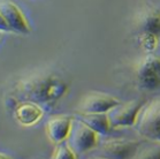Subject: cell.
Wrapping results in <instances>:
<instances>
[{
	"label": "cell",
	"instance_id": "8992f818",
	"mask_svg": "<svg viewBox=\"0 0 160 159\" xmlns=\"http://www.w3.org/2000/svg\"><path fill=\"white\" fill-rule=\"evenodd\" d=\"M143 107L141 101L129 100L126 103H120L111 111L106 113L112 128H121V127L135 126L137 121L139 111Z\"/></svg>",
	"mask_w": 160,
	"mask_h": 159
},
{
	"label": "cell",
	"instance_id": "277c9868",
	"mask_svg": "<svg viewBox=\"0 0 160 159\" xmlns=\"http://www.w3.org/2000/svg\"><path fill=\"white\" fill-rule=\"evenodd\" d=\"M139 149V142L127 138L107 140L96 149L95 157L99 159H132Z\"/></svg>",
	"mask_w": 160,
	"mask_h": 159
},
{
	"label": "cell",
	"instance_id": "2e32d148",
	"mask_svg": "<svg viewBox=\"0 0 160 159\" xmlns=\"http://www.w3.org/2000/svg\"><path fill=\"white\" fill-rule=\"evenodd\" d=\"M0 31H11L9 25L7 24V22H6L1 13H0Z\"/></svg>",
	"mask_w": 160,
	"mask_h": 159
},
{
	"label": "cell",
	"instance_id": "3957f363",
	"mask_svg": "<svg viewBox=\"0 0 160 159\" xmlns=\"http://www.w3.org/2000/svg\"><path fill=\"white\" fill-rule=\"evenodd\" d=\"M98 135L99 134H97L93 129H91L83 121L74 118L69 135L66 142L69 145V148L75 152V155L80 156L97 148Z\"/></svg>",
	"mask_w": 160,
	"mask_h": 159
},
{
	"label": "cell",
	"instance_id": "5b68a950",
	"mask_svg": "<svg viewBox=\"0 0 160 159\" xmlns=\"http://www.w3.org/2000/svg\"><path fill=\"white\" fill-rule=\"evenodd\" d=\"M136 77L139 85L146 90L160 87V55L153 53L142 58L136 66Z\"/></svg>",
	"mask_w": 160,
	"mask_h": 159
},
{
	"label": "cell",
	"instance_id": "5bb4252c",
	"mask_svg": "<svg viewBox=\"0 0 160 159\" xmlns=\"http://www.w3.org/2000/svg\"><path fill=\"white\" fill-rule=\"evenodd\" d=\"M52 159H76V155L69 148L67 142L63 141L57 144L53 156H52Z\"/></svg>",
	"mask_w": 160,
	"mask_h": 159
},
{
	"label": "cell",
	"instance_id": "8fae6325",
	"mask_svg": "<svg viewBox=\"0 0 160 159\" xmlns=\"http://www.w3.org/2000/svg\"><path fill=\"white\" fill-rule=\"evenodd\" d=\"M15 119L23 126H31L38 122V120L43 116V109L40 105L32 101H24L18 105L14 111Z\"/></svg>",
	"mask_w": 160,
	"mask_h": 159
},
{
	"label": "cell",
	"instance_id": "52a82bcc",
	"mask_svg": "<svg viewBox=\"0 0 160 159\" xmlns=\"http://www.w3.org/2000/svg\"><path fill=\"white\" fill-rule=\"evenodd\" d=\"M121 101L111 95L102 92H90L81 99L78 113H107Z\"/></svg>",
	"mask_w": 160,
	"mask_h": 159
},
{
	"label": "cell",
	"instance_id": "9a60e30c",
	"mask_svg": "<svg viewBox=\"0 0 160 159\" xmlns=\"http://www.w3.org/2000/svg\"><path fill=\"white\" fill-rule=\"evenodd\" d=\"M158 43H159V37L146 33L139 35V45L146 53H153V51L158 46Z\"/></svg>",
	"mask_w": 160,
	"mask_h": 159
},
{
	"label": "cell",
	"instance_id": "6da1fadb",
	"mask_svg": "<svg viewBox=\"0 0 160 159\" xmlns=\"http://www.w3.org/2000/svg\"><path fill=\"white\" fill-rule=\"evenodd\" d=\"M18 91L26 100L48 105L60 100L67 94L68 84L55 74H35L21 80L18 83Z\"/></svg>",
	"mask_w": 160,
	"mask_h": 159
},
{
	"label": "cell",
	"instance_id": "e0dca14e",
	"mask_svg": "<svg viewBox=\"0 0 160 159\" xmlns=\"http://www.w3.org/2000/svg\"><path fill=\"white\" fill-rule=\"evenodd\" d=\"M0 159H11L8 156H6V155H4V153H1L0 152Z\"/></svg>",
	"mask_w": 160,
	"mask_h": 159
},
{
	"label": "cell",
	"instance_id": "4fadbf2b",
	"mask_svg": "<svg viewBox=\"0 0 160 159\" xmlns=\"http://www.w3.org/2000/svg\"><path fill=\"white\" fill-rule=\"evenodd\" d=\"M153 144L150 146L137 151L132 159H160V143L152 142Z\"/></svg>",
	"mask_w": 160,
	"mask_h": 159
},
{
	"label": "cell",
	"instance_id": "7c38bea8",
	"mask_svg": "<svg viewBox=\"0 0 160 159\" xmlns=\"http://www.w3.org/2000/svg\"><path fill=\"white\" fill-rule=\"evenodd\" d=\"M76 118L95 130L97 134H108L109 130L112 129L106 113H80Z\"/></svg>",
	"mask_w": 160,
	"mask_h": 159
},
{
	"label": "cell",
	"instance_id": "ac0fdd59",
	"mask_svg": "<svg viewBox=\"0 0 160 159\" xmlns=\"http://www.w3.org/2000/svg\"><path fill=\"white\" fill-rule=\"evenodd\" d=\"M96 159H99V158H96Z\"/></svg>",
	"mask_w": 160,
	"mask_h": 159
},
{
	"label": "cell",
	"instance_id": "9c48e42d",
	"mask_svg": "<svg viewBox=\"0 0 160 159\" xmlns=\"http://www.w3.org/2000/svg\"><path fill=\"white\" fill-rule=\"evenodd\" d=\"M135 24L139 33L160 37V11L153 7H145L135 18Z\"/></svg>",
	"mask_w": 160,
	"mask_h": 159
},
{
	"label": "cell",
	"instance_id": "30bf717a",
	"mask_svg": "<svg viewBox=\"0 0 160 159\" xmlns=\"http://www.w3.org/2000/svg\"><path fill=\"white\" fill-rule=\"evenodd\" d=\"M73 118L67 115L52 116L46 122V134L53 143L58 144L66 141L72 128Z\"/></svg>",
	"mask_w": 160,
	"mask_h": 159
},
{
	"label": "cell",
	"instance_id": "7a4b0ae2",
	"mask_svg": "<svg viewBox=\"0 0 160 159\" xmlns=\"http://www.w3.org/2000/svg\"><path fill=\"white\" fill-rule=\"evenodd\" d=\"M135 128L143 138L160 143V98L149 101L141 109Z\"/></svg>",
	"mask_w": 160,
	"mask_h": 159
},
{
	"label": "cell",
	"instance_id": "ba28073f",
	"mask_svg": "<svg viewBox=\"0 0 160 159\" xmlns=\"http://www.w3.org/2000/svg\"><path fill=\"white\" fill-rule=\"evenodd\" d=\"M0 13L2 14L12 31L18 33H30L31 28L26 16L11 0H0Z\"/></svg>",
	"mask_w": 160,
	"mask_h": 159
}]
</instances>
